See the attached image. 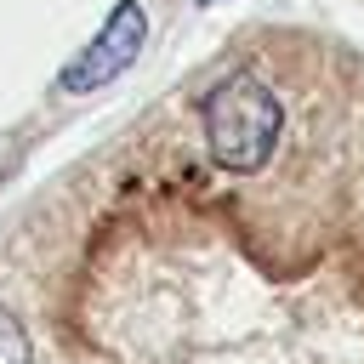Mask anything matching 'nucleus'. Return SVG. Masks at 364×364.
I'll return each mask as SVG.
<instances>
[{"instance_id":"obj_3","label":"nucleus","mask_w":364,"mask_h":364,"mask_svg":"<svg viewBox=\"0 0 364 364\" xmlns=\"http://www.w3.org/2000/svg\"><path fill=\"white\" fill-rule=\"evenodd\" d=\"M0 364H28V330L11 307H0Z\"/></svg>"},{"instance_id":"obj_1","label":"nucleus","mask_w":364,"mask_h":364,"mask_svg":"<svg viewBox=\"0 0 364 364\" xmlns=\"http://www.w3.org/2000/svg\"><path fill=\"white\" fill-rule=\"evenodd\" d=\"M279 131H284V108L267 91L262 74L233 68L228 80L210 85V97H205V142H210V159L222 171H256L273 154Z\"/></svg>"},{"instance_id":"obj_2","label":"nucleus","mask_w":364,"mask_h":364,"mask_svg":"<svg viewBox=\"0 0 364 364\" xmlns=\"http://www.w3.org/2000/svg\"><path fill=\"white\" fill-rule=\"evenodd\" d=\"M142 40H148V11L136 6V0H119L114 11H108V23H102V34L80 51V63L63 74V91H74V97H85V91H97V85H108V80H119L131 63H136V51H142Z\"/></svg>"}]
</instances>
